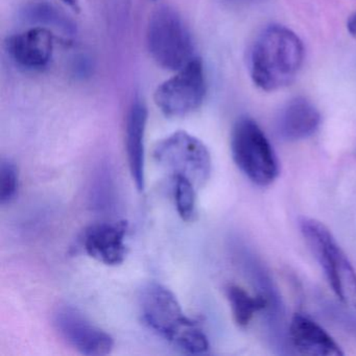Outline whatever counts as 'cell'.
I'll return each mask as SVG.
<instances>
[{
	"mask_svg": "<svg viewBox=\"0 0 356 356\" xmlns=\"http://www.w3.org/2000/svg\"><path fill=\"white\" fill-rule=\"evenodd\" d=\"M67 7L70 9L74 10V12H80V0H62Z\"/></svg>",
	"mask_w": 356,
	"mask_h": 356,
	"instance_id": "cell-19",
	"label": "cell"
},
{
	"mask_svg": "<svg viewBox=\"0 0 356 356\" xmlns=\"http://www.w3.org/2000/svg\"><path fill=\"white\" fill-rule=\"evenodd\" d=\"M207 93L205 70L199 58H193L178 74L162 83L155 92V103L162 113L180 118L193 113L203 104Z\"/></svg>",
	"mask_w": 356,
	"mask_h": 356,
	"instance_id": "cell-7",
	"label": "cell"
},
{
	"mask_svg": "<svg viewBox=\"0 0 356 356\" xmlns=\"http://www.w3.org/2000/svg\"><path fill=\"white\" fill-rule=\"evenodd\" d=\"M147 108L136 99L129 110L126 122V151L129 170L137 191L145 188V132Z\"/></svg>",
	"mask_w": 356,
	"mask_h": 356,
	"instance_id": "cell-11",
	"label": "cell"
},
{
	"mask_svg": "<svg viewBox=\"0 0 356 356\" xmlns=\"http://www.w3.org/2000/svg\"><path fill=\"white\" fill-rule=\"evenodd\" d=\"M321 120L320 112L314 104L304 97H296L281 110L277 131L284 140H303L318 131Z\"/></svg>",
	"mask_w": 356,
	"mask_h": 356,
	"instance_id": "cell-13",
	"label": "cell"
},
{
	"mask_svg": "<svg viewBox=\"0 0 356 356\" xmlns=\"http://www.w3.org/2000/svg\"><path fill=\"white\" fill-rule=\"evenodd\" d=\"M231 153L241 172L258 186H268L278 178L280 168L276 153L257 122L241 118L231 134Z\"/></svg>",
	"mask_w": 356,
	"mask_h": 356,
	"instance_id": "cell-4",
	"label": "cell"
},
{
	"mask_svg": "<svg viewBox=\"0 0 356 356\" xmlns=\"http://www.w3.org/2000/svg\"><path fill=\"white\" fill-rule=\"evenodd\" d=\"M19 188V174L17 166L9 159L0 162V204L11 203Z\"/></svg>",
	"mask_w": 356,
	"mask_h": 356,
	"instance_id": "cell-17",
	"label": "cell"
},
{
	"mask_svg": "<svg viewBox=\"0 0 356 356\" xmlns=\"http://www.w3.org/2000/svg\"><path fill=\"white\" fill-rule=\"evenodd\" d=\"M139 305L143 322L177 349L195 355L209 350V341L199 321L184 314L168 287L159 283L147 284L141 291Z\"/></svg>",
	"mask_w": 356,
	"mask_h": 356,
	"instance_id": "cell-1",
	"label": "cell"
},
{
	"mask_svg": "<svg viewBox=\"0 0 356 356\" xmlns=\"http://www.w3.org/2000/svg\"><path fill=\"white\" fill-rule=\"evenodd\" d=\"M6 49L19 67L42 70L53 57L54 35L47 28L36 26L8 38Z\"/></svg>",
	"mask_w": 356,
	"mask_h": 356,
	"instance_id": "cell-10",
	"label": "cell"
},
{
	"mask_svg": "<svg viewBox=\"0 0 356 356\" xmlns=\"http://www.w3.org/2000/svg\"><path fill=\"white\" fill-rule=\"evenodd\" d=\"M197 187L182 176L174 177V195L177 212L185 222L197 216Z\"/></svg>",
	"mask_w": 356,
	"mask_h": 356,
	"instance_id": "cell-16",
	"label": "cell"
},
{
	"mask_svg": "<svg viewBox=\"0 0 356 356\" xmlns=\"http://www.w3.org/2000/svg\"><path fill=\"white\" fill-rule=\"evenodd\" d=\"M289 339L295 349L305 355H343L334 339L318 323L304 314H296L291 318Z\"/></svg>",
	"mask_w": 356,
	"mask_h": 356,
	"instance_id": "cell-12",
	"label": "cell"
},
{
	"mask_svg": "<svg viewBox=\"0 0 356 356\" xmlns=\"http://www.w3.org/2000/svg\"><path fill=\"white\" fill-rule=\"evenodd\" d=\"M226 295L234 322L243 328L251 323L256 312L264 310L268 305V298L264 295H250L245 289L236 284L228 285Z\"/></svg>",
	"mask_w": 356,
	"mask_h": 356,
	"instance_id": "cell-14",
	"label": "cell"
},
{
	"mask_svg": "<svg viewBox=\"0 0 356 356\" xmlns=\"http://www.w3.org/2000/svg\"><path fill=\"white\" fill-rule=\"evenodd\" d=\"M127 222H104L89 227L83 237L85 251L105 266H120L127 256Z\"/></svg>",
	"mask_w": 356,
	"mask_h": 356,
	"instance_id": "cell-9",
	"label": "cell"
},
{
	"mask_svg": "<svg viewBox=\"0 0 356 356\" xmlns=\"http://www.w3.org/2000/svg\"><path fill=\"white\" fill-rule=\"evenodd\" d=\"M53 322L60 337L81 354L104 356L113 350V337L74 306H59L54 314Z\"/></svg>",
	"mask_w": 356,
	"mask_h": 356,
	"instance_id": "cell-8",
	"label": "cell"
},
{
	"mask_svg": "<svg viewBox=\"0 0 356 356\" xmlns=\"http://www.w3.org/2000/svg\"><path fill=\"white\" fill-rule=\"evenodd\" d=\"M348 32L353 37H356V13H354L351 17L349 18L347 22Z\"/></svg>",
	"mask_w": 356,
	"mask_h": 356,
	"instance_id": "cell-18",
	"label": "cell"
},
{
	"mask_svg": "<svg viewBox=\"0 0 356 356\" xmlns=\"http://www.w3.org/2000/svg\"><path fill=\"white\" fill-rule=\"evenodd\" d=\"M300 230L322 266L329 285L339 301L356 309V273L335 241L331 231L320 220L302 216Z\"/></svg>",
	"mask_w": 356,
	"mask_h": 356,
	"instance_id": "cell-3",
	"label": "cell"
},
{
	"mask_svg": "<svg viewBox=\"0 0 356 356\" xmlns=\"http://www.w3.org/2000/svg\"><path fill=\"white\" fill-rule=\"evenodd\" d=\"M154 158L172 176L185 177L197 189L202 188L211 175L209 149L203 141L185 131H178L162 139L156 145Z\"/></svg>",
	"mask_w": 356,
	"mask_h": 356,
	"instance_id": "cell-6",
	"label": "cell"
},
{
	"mask_svg": "<svg viewBox=\"0 0 356 356\" xmlns=\"http://www.w3.org/2000/svg\"><path fill=\"white\" fill-rule=\"evenodd\" d=\"M147 42L152 58L164 70L178 72L195 58L191 33L170 8L154 12L147 26Z\"/></svg>",
	"mask_w": 356,
	"mask_h": 356,
	"instance_id": "cell-5",
	"label": "cell"
},
{
	"mask_svg": "<svg viewBox=\"0 0 356 356\" xmlns=\"http://www.w3.org/2000/svg\"><path fill=\"white\" fill-rule=\"evenodd\" d=\"M22 18L31 24H38V26L60 29L68 34H74L76 31V26L68 17L45 1H34L26 5L22 10Z\"/></svg>",
	"mask_w": 356,
	"mask_h": 356,
	"instance_id": "cell-15",
	"label": "cell"
},
{
	"mask_svg": "<svg viewBox=\"0 0 356 356\" xmlns=\"http://www.w3.org/2000/svg\"><path fill=\"white\" fill-rule=\"evenodd\" d=\"M303 61L304 47L299 37L285 26H268L252 49V80L262 90H279L295 81Z\"/></svg>",
	"mask_w": 356,
	"mask_h": 356,
	"instance_id": "cell-2",
	"label": "cell"
}]
</instances>
